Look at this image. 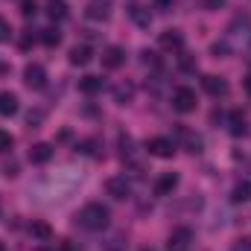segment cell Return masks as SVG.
I'll list each match as a JSON object with an SVG mask.
<instances>
[{"mask_svg": "<svg viewBox=\"0 0 251 251\" xmlns=\"http://www.w3.org/2000/svg\"><path fill=\"white\" fill-rule=\"evenodd\" d=\"M108 207L105 204H100V201H91V204H85L82 210H79V225L82 228H88V231H102L105 225H108Z\"/></svg>", "mask_w": 251, "mask_h": 251, "instance_id": "6da1fadb", "label": "cell"}, {"mask_svg": "<svg viewBox=\"0 0 251 251\" xmlns=\"http://www.w3.org/2000/svg\"><path fill=\"white\" fill-rule=\"evenodd\" d=\"M196 105H199V100H196V91H193V88H176V91H173V108H176L178 114L196 111Z\"/></svg>", "mask_w": 251, "mask_h": 251, "instance_id": "7a4b0ae2", "label": "cell"}, {"mask_svg": "<svg viewBox=\"0 0 251 251\" xmlns=\"http://www.w3.org/2000/svg\"><path fill=\"white\" fill-rule=\"evenodd\" d=\"M24 82H26V88L41 91V88L47 85V70H44L41 64H26V67H24Z\"/></svg>", "mask_w": 251, "mask_h": 251, "instance_id": "3957f363", "label": "cell"}, {"mask_svg": "<svg viewBox=\"0 0 251 251\" xmlns=\"http://www.w3.org/2000/svg\"><path fill=\"white\" fill-rule=\"evenodd\" d=\"M146 152L155 155V158H173L176 143L170 137H152V140H146Z\"/></svg>", "mask_w": 251, "mask_h": 251, "instance_id": "277c9868", "label": "cell"}, {"mask_svg": "<svg viewBox=\"0 0 251 251\" xmlns=\"http://www.w3.org/2000/svg\"><path fill=\"white\" fill-rule=\"evenodd\" d=\"M105 193L111 196V199H128L131 196V184H128V178L126 176H114V178H108L105 181Z\"/></svg>", "mask_w": 251, "mask_h": 251, "instance_id": "5b68a950", "label": "cell"}, {"mask_svg": "<svg viewBox=\"0 0 251 251\" xmlns=\"http://www.w3.org/2000/svg\"><path fill=\"white\" fill-rule=\"evenodd\" d=\"M193 246V231L190 228H176L167 240V249L170 251H187Z\"/></svg>", "mask_w": 251, "mask_h": 251, "instance_id": "8992f818", "label": "cell"}, {"mask_svg": "<svg viewBox=\"0 0 251 251\" xmlns=\"http://www.w3.org/2000/svg\"><path fill=\"white\" fill-rule=\"evenodd\" d=\"M178 187V173H161L155 181V196H170Z\"/></svg>", "mask_w": 251, "mask_h": 251, "instance_id": "52a82bcc", "label": "cell"}, {"mask_svg": "<svg viewBox=\"0 0 251 251\" xmlns=\"http://www.w3.org/2000/svg\"><path fill=\"white\" fill-rule=\"evenodd\" d=\"M123 62H126L123 47H105V50H102V67H105V70H117Z\"/></svg>", "mask_w": 251, "mask_h": 251, "instance_id": "ba28073f", "label": "cell"}, {"mask_svg": "<svg viewBox=\"0 0 251 251\" xmlns=\"http://www.w3.org/2000/svg\"><path fill=\"white\" fill-rule=\"evenodd\" d=\"M201 88L210 94V97H225L228 94V82L222 76H204L201 79Z\"/></svg>", "mask_w": 251, "mask_h": 251, "instance_id": "9c48e42d", "label": "cell"}, {"mask_svg": "<svg viewBox=\"0 0 251 251\" xmlns=\"http://www.w3.org/2000/svg\"><path fill=\"white\" fill-rule=\"evenodd\" d=\"M18 94H12V91H3L0 94V117H15L18 114Z\"/></svg>", "mask_w": 251, "mask_h": 251, "instance_id": "30bf717a", "label": "cell"}, {"mask_svg": "<svg viewBox=\"0 0 251 251\" xmlns=\"http://www.w3.org/2000/svg\"><path fill=\"white\" fill-rule=\"evenodd\" d=\"M161 47L164 50H181L184 47V35L178 32V29H167V32H161Z\"/></svg>", "mask_w": 251, "mask_h": 251, "instance_id": "8fae6325", "label": "cell"}, {"mask_svg": "<svg viewBox=\"0 0 251 251\" xmlns=\"http://www.w3.org/2000/svg\"><path fill=\"white\" fill-rule=\"evenodd\" d=\"M228 131H231L234 137H243V134L249 131V126H246V114H243V111H231V114H228Z\"/></svg>", "mask_w": 251, "mask_h": 251, "instance_id": "7c38bea8", "label": "cell"}, {"mask_svg": "<svg viewBox=\"0 0 251 251\" xmlns=\"http://www.w3.org/2000/svg\"><path fill=\"white\" fill-rule=\"evenodd\" d=\"M53 158V146L50 143H35L32 149H29V161L32 164H47Z\"/></svg>", "mask_w": 251, "mask_h": 251, "instance_id": "4fadbf2b", "label": "cell"}, {"mask_svg": "<svg viewBox=\"0 0 251 251\" xmlns=\"http://www.w3.org/2000/svg\"><path fill=\"white\" fill-rule=\"evenodd\" d=\"M79 91L88 94V97H94V94L102 91V79H100V76H82V79H79Z\"/></svg>", "mask_w": 251, "mask_h": 251, "instance_id": "5bb4252c", "label": "cell"}, {"mask_svg": "<svg viewBox=\"0 0 251 251\" xmlns=\"http://www.w3.org/2000/svg\"><path fill=\"white\" fill-rule=\"evenodd\" d=\"M91 62V47L88 44H76L70 50V64H88Z\"/></svg>", "mask_w": 251, "mask_h": 251, "instance_id": "9a60e30c", "label": "cell"}, {"mask_svg": "<svg viewBox=\"0 0 251 251\" xmlns=\"http://www.w3.org/2000/svg\"><path fill=\"white\" fill-rule=\"evenodd\" d=\"M47 15L53 21H64L67 18V3L64 0H47Z\"/></svg>", "mask_w": 251, "mask_h": 251, "instance_id": "2e32d148", "label": "cell"}, {"mask_svg": "<svg viewBox=\"0 0 251 251\" xmlns=\"http://www.w3.org/2000/svg\"><path fill=\"white\" fill-rule=\"evenodd\" d=\"M131 97H134V85H131V82H120V85L114 88V100H117L120 105L131 102Z\"/></svg>", "mask_w": 251, "mask_h": 251, "instance_id": "e0dca14e", "label": "cell"}, {"mask_svg": "<svg viewBox=\"0 0 251 251\" xmlns=\"http://www.w3.org/2000/svg\"><path fill=\"white\" fill-rule=\"evenodd\" d=\"M88 18H91V21H108L111 12H108L105 3H91V6H88Z\"/></svg>", "mask_w": 251, "mask_h": 251, "instance_id": "ac0fdd59", "label": "cell"}, {"mask_svg": "<svg viewBox=\"0 0 251 251\" xmlns=\"http://www.w3.org/2000/svg\"><path fill=\"white\" fill-rule=\"evenodd\" d=\"M231 199L237 201V204H243V201H251V181H240L234 193H231Z\"/></svg>", "mask_w": 251, "mask_h": 251, "instance_id": "d6986e66", "label": "cell"}, {"mask_svg": "<svg viewBox=\"0 0 251 251\" xmlns=\"http://www.w3.org/2000/svg\"><path fill=\"white\" fill-rule=\"evenodd\" d=\"M131 18H134L137 26H149V24H152V15H149L146 6H131Z\"/></svg>", "mask_w": 251, "mask_h": 251, "instance_id": "ffe728a7", "label": "cell"}, {"mask_svg": "<svg viewBox=\"0 0 251 251\" xmlns=\"http://www.w3.org/2000/svg\"><path fill=\"white\" fill-rule=\"evenodd\" d=\"M59 41H62V32L59 29H41V44L44 47H59Z\"/></svg>", "mask_w": 251, "mask_h": 251, "instance_id": "44dd1931", "label": "cell"}, {"mask_svg": "<svg viewBox=\"0 0 251 251\" xmlns=\"http://www.w3.org/2000/svg\"><path fill=\"white\" fill-rule=\"evenodd\" d=\"M35 237H41V240H47L50 237V225H44V222H32V228H29Z\"/></svg>", "mask_w": 251, "mask_h": 251, "instance_id": "7402d4cb", "label": "cell"}, {"mask_svg": "<svg viewBox=\"0 0 251 251\" xmlns=\"http://www.w3.org/2000/svg\"><path fill=\"white\" fill-rule=\"evenodd\" d=\"M12 146H15V137H12L9 131H3V128H0V152H9Z\"/></svg>", "mask_w": 251, "mask_h": 251, "instance_id": "603a6c76", "label": "cell"}, {"mask_svg": "<svg viewBox=\"0 0 251 251\" xmlns=\"http://www.w3.org/2000/svg\"><path fill=\"white\" fill-rule=\"evenodd\" d=\"M123 234H114V237H111V240H108V243H105V249L108 251H123Z\"/></svg>", "mask_w": 251, "mask_h": 251, "instance_id": "cb8c5ba5", "label": "cell"}, {"mask_svg": "<svg viewBox=\"0 0 251 251\" xmlns=\"http://www.w3.org/2000/svg\"><path fill=\"white\" fill-rule=\"evenodd\" d=\"M231 251H251V237H240V240H234Z\"/></svg>", "mask_w": 251, "mask_h": 251, "instance_id": "d4e9b609", "label": "cell"}, {"mask_svg": "<svg viewBox=\"0 0 251 251\" xmlns=\"http://www.w3.org/2000/svg\"><path fill=\"white\" fill-rule=\"evenodd\" d=\"M35 6H38L35 0H24V3H21V15H24V18H32V15H35Z\"/></svg>", "mask_w": 251, "mask_h": 251, "instance_id": "484cf974", "label": "cell"}, {"mask_svg": "<svg viewBox=\"0 0 251 251\" xmlns=\"http://www.w3.org/2000/svg\"><path fill=\"white\" fill-rule=\"evenodd\" d=\"M9 38H12V26L6 18H0V41H9Z\"/></svg>", "mask_w": 251, "mask_h": 251, "instance_id": "4316f807", "label": "cell"}, {"mask_svg": "<svg viewBox=\"0 0 251 251\" xmlns=\"http://www.w3.org/2000/svg\"><path fill=\"white\" fill-rule=\"evenodd\" d=\"M41 120H44V111H29V117H26V123L32 126V128L41 123Z\"/></svg>", "mask_w": 251, "mask_h": 251, "instance_id": "83f0119b", "label": "cell"}, {"mask_svg": "<svg viewBox=\"0 0 251 251\" xmlns=\"http://www.w3.org/2000/svg\"><path fill=\"white\" fill-rule=\"evenodd\" d=\"M213 53H216V56H228V53H231V47H228L225 41H216V44H213Z\"/></svg>", "mask_w": 251, "mask_h": 251, "instance_id": "f1b7e54d", "label": "cell"}, {"mask_svg": "<svg viewBox=\"0 0 251 251\" xmlns=\"http://www.w3.org/2000/svg\"><path fill=\"white\" fill-rule=\"evenodd\" d=\"M32 41H35V38H32V32H26V35L21 38V47H24V50H29V44H32Z\"/></svg>", "mask_w": 251, "mask_h": 251, "instance_id": "f546056e", "label": "cell"}, {"mask_svg": "<svg viewBox=\"0 0 251 251\" xmlns=\"http://www.w3.org/2000/svg\"><path fill=\"white\" fill-rule=\"evenodd\" d=\"M225 6V0H204V9H219Z\"/></svg>", "mask_w": 251, "mask_h": 251, "instance_id": "4dcf8cb0", "label": "cell"}, {"mask_svg": "<svg viewBox=\"0 0 251 251\" xmlns=\"http://www.w3.org/2000/svg\"><path fill=\"white\" fill-rule=\"evenodd\" d=\"M152 3H155L158 9H170V6H173V0H152Z\"/></svg>", "mask_w": 251, "mask_h": 251, "instance_id": "1f68e13d", "label": "cell"}, {"mask_svg": "<svg viewBox=\"0 0 251 251\" xmlns=\"http://www.w3.org/2000/svg\"><path fill=\"white\" fill-rule=\"evenodd\" d=\"M246 94H249V97H251V73H249V76H246Z\"/></svg>", "mask_w": 251, "mask_h": 251, "instance_id": "d6a6232c", "label": "cell"}, {"mask_svg": "<svg viewBox=\"0 0 251 251\" xmlns=\"http://www.w3.org/2000/svg\"><path fill=\"white\" fill-rule=\"evenodd\" d=\"M35 251H50V249H35Z\"/></svg>", "mask_w": 251, "mask_h": 251, "instance_id": "836d02e7", "label": "cell"}, {"mask_svg": "<svg viewBox=\"0 0 251 251\" xmlns=\"http://www.w3.org/2000/svg\"><path fill=\"white\" fill-rule=\"evenodd\" d=\"M0 251H3V243H0Z\"/></svg>", "mask_w": 251, "mask_h": 251, "instance_id": "e575fe53", "label": "cell"}, {"mask_svg": "<svg viewBox=\"0 0 251 251\" xmlns=\"http://www.w3.org/2000/svg\"><path fill=\"white\" fill-rule=\"evenodd\" d=\"M143 251H152V249H143Z\"/></svg>", "mask_w": 251, "mask_h": 251, "instance_id": "d590c367", "label": "cell"}]
</instances>
